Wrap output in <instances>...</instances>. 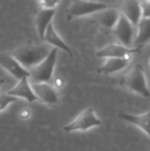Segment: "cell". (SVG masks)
<instances>
[{"label":"cell","mask_w":150,"mask_h":151,"mask_svg":"<svg viewBox=\"0 0 150 151\" xmlns=\"http://www.w3.org/2000/svg\"><path fill=\"white\" fill-rule=\"evenodd\" d=\"M31 85L34 95L42 103L50 105L57 104L58 96L50 83H31Z\"/></svg>","instance_id":"cell-10"},{"label":"cell","mask_w":150,"mask_h":151,"mask_svg":"<svg viewBox=\"0 0 150 151\" xmlns=\"http://www.w3.org/2000/svg\"><path fill=\"white\" fill-rule=\"evenodd\" d=\"M114 34L122 45L130 48L135 40V27L121 13L120 18L114 27Z\"/></svg>","instance_id":"cell-7"},{"label":"cell","mask_w":150,"mask_h":151,"mask_svg":"<svg viewBox=\"0 0 150 151\" xmlns=\"http://www.w3.org/2000/svg\"><path fill=\"white\" fill-rule=\"evenodd\" d=\"M140 52L139 48H128L122 44H108L102 50L96 52L97 58H121L132 57L133 54Z\"/></svg>","instance_id":"cell-8"},{"label":"cell","mask_w":150,"mask_h":151,"mask_svg":"<svg viewBox=\"0 0 150 151\" xmlns=\"http://www.w3.org/2000/svg\"><path fill=\"white\" fill-rule=\"evenodd\" d=\"M59 1L57 0H40L37 2L41 9L46 10H56V7L59 4Z\"/></svg>","instance_id":"cell-19"},{"label":"cell","mask_w":150,"mask_h":151,"mask_svg":"<svg viewBox=\"0 0 150 151\" xmlns=\"http://www.w3.org/2000/svg\"><path fill=\"white\" fill-rule=\"evenodd\" d=\"M6 94L16 99H23L30 104L38 100L34 93L29 78H24L18 81V83L12 88L9 89Z\"/></svg>","instance_id":"cell-9"},{"label":"cell","mask_w":150,"mask_h":151,"mask_svg":"<svg viewBox=\"0 0 150 151\" xmlns=\"http://www.w3.org/2000/svg\"><path fill=\"white\" fill-rule=\"evenodd\" d=\"M121 13L137 27L142 19V10L140 1L127 0L121 4Z\"/></svg>","instance_id":"cell-12"},{"label":"cell","mask_w":150,"mask_h":151,"mask_svg":"<svg viewBox=\"0 0 150 151\" xmlns=\"http://www.w3.org/2000/svg\"><path fill=\"white\" fill-rule=\"evenodd\" d=\"M121 12L115 8H108L106 10L98 12L93 16V20L105 29H114L116 27Z\"/></svg>","instance_id":"cell-11"},{"label":"cell","mask_w":150,"mask_h":151,"mask_svg":"<svg viewBox=\"0 0 150 151\" xmlns=\"http://www.w3.org/2000/svg\"><path fill=\"white\" fill-rule=\"evenodd\" d=\"M132 57L121 58H108L107 61L97 68V73L101 74H111L125 69L130 63Z\"/></svg>","instance_id":"cell-14"},{"label":"cell","mask_w":150,"mask_h":151,"mask_svg":"<svg viewBox=\"0 0 150 151\" xmlns=\"http://www.w3.org/2000/svg\"><path fill=\"white\" fill-rule=\"evenodd\" d=\"M0 66L18 81L24 78H29L30 73L24 68L20 63L9 52L0 53Z\"/></svg>","instance_id":"cell-6"},{"label":"cell","mask_w":150,"mask_h":151,"mask_svg":"<svg viewBox=\"0 0 150 151\" xmlns=\"http://www.w3.org/2000/svg\"><path fill=\"white\" fill-rule=\"evenodd\" d=\"M57 58V49L52 48L49 56L37 66L29 71V81L31 83H50L52 80L56 62Z\"/></svg>","instance_id":"cell-3"},{"label":"cell","mask_w":150,"mask_h":151,"mask_svg":"<svg viewBox=\"0 0 150 151\" xmlns=\"http://www.w3.org/2000/svg\"><path fill=\"white\" fill-rule=\"evenodd\" d=\"M30 115H31V111L28 110V109H27V108H25V109H22L20 111H19V118L21 119H27L29 117H30Z\"/></svg>","instance_id":"cell-21"},{"label":"cell","mask_w":150,"mask_h":151,"mask_svg":"<svg viewBox=\"0 0 150 151\" xmlns=\"http://www.w3.org/2000/svg\"><path fill=\"white\" fill-rule=\"evenodd\" d=\"M102 125V121L95 113V110L91 107L84 110L71 123L64 127L65 133L76 131H87L92 127Z\"/></svg>","instance_id":"cell-5"},{"label":"cell","mask_w":150,"mask_h":151,"mask_svg":"<svg viewBox=\"0 0 150 151\" xmlns=\"http://www.w3.org/2000/svg\"><path fill=\"white\" fill-rule=\"evenodd\" d=\"M141 5L142 10V18L150 19V1H141Z\"/></svg>","instance_id":"cell-20"},{"label":"cell","mask_w":150,"mask_h":151,"mask_svg":"<svg viewBox=\"0 0 150 151\" xmlns=\"http://www.w3.org/2000/svg\"><path fill=\"white\" fill-rule=\"evenodd\" d=\"M149 151H150V148H149Z\"/></svg>","instance_id":"cell-24"},{"label":"cell","mask_w":150,"mask_h":151,"mask_svg":"<svg viewBox=\"0 0 150 151\" xmlns=\"http://www.w3.org/2000/svg\"><path fill=\"white\" fill-rule=\"evenodd\" d=\"M149 66H150V60H149Z\"/></svg>","instance_id":"cell-23"},{"label":"cell","mask_w":150,"mask_h":151,"mask_svg":"<svg viewBox=\"0 0 150 151\" xmlns=\"http://www.w3.org/2000/svg\"><path fill=\"white\" fill-rule=\"evenodd\" d=\"M51 50L49 44L28 43L16 48L11 54L24 68L30 71L41 64L49 56Z\"/></svg>","instance_id":"cell-1"},{"label":"cell","mask_w":150,"mask_h":151,"mask_svg":"<svg viewBox=\"0 0 150 151\" xmlns=\"http://www.w3.org/2000/svg\"><path fill=\"white\" fill-rule=\"evenodd\" d=\"M17 100L18 99L7 95L6 93L0 94V112L4 111L5 109H7L10 104L15 103Z\"/></svg>","instance_id":"cell-18"},{"label":"cell","mask_w":150,"mask_h":151,"mask_svg":"<svg viewBox=\"0 0 150 151\" xmlns=\"http://www.w3.org/2000/svg\"><path fill=\"white\" fill-rule=\"evenodd\" d=\"M137 28L138 33L134 40V44L141 46L150 41V19L142 18Z\"/></svg>","instance_id":"cell-17"},{"label":"cell","mask_w":150,"mask_h":151,"mask_svg":"<svg viewBox=\"0 0 150 151\" xmlns=\"http://www.w3.org/2000/svg\"><path fill=\"white\" fill-rule=\"evenodd\" d=\"M118 116L120 119L138 127L140 129L144 131L150 138V109L146 113L141 115H132L124 111H120Z\"/></svg>","instance_id":"cell-13"},{"label":"cell","mask_w":150,"mask_h":151,"mask_svg":"<svg viewBox=\"0 0 150 151\" xmlns=\"http://www.w3.org/2000/svg\"><path fill=\"white\" fill-rule=\"evenodd\" d=\"M4 81H4V79H2V78H0V88H1V87H2V86L4 85Z\"/></svg>","instance_id":"cell-22"},{"label":"cell","mask_w":150,"mask_h":151,"mask_svg":"<svg viewBox=\"0 0 150 151\" xmlns=\"http://www.w3.org/2000/svg\"><path fill=\"white\" fill-rule=\"evenodd\" d=\"M43 41L45 42H47V44H49V45H52L57 49L63 50L64 51L67 52L70 56L72 55V50H70L69 46L57 35V33L56 32L52 23L48 27V28H47V30L45 32L44 37H43Z\"/></svg>","instance_id":"cell-16"},{"label":"cell","mask_w":150,"mask_h":151,"mask_svg":"<svg viewBox=\"0 0 150 151\" xmlns=\"http://www.w3.org/2000/svg\"><path fill=\"white\" fill-rule=\"evenodd\" d=\"M56 13V10L41 9L35 18V26L39 35V37L43 41V37L48 27L52 23V19Z\"/></svg>","instance_id":"cell-15"},{"label":"cell","mask_w":150,"mask_h":151,"mask_svg":"<svg viewBox=\"0 0 150 151\" xmlns=\"http://www.w3.org/2000/svg\"><path fill=\"white\" fill-rule=\"evenodd\" d=\"M119 84L121 87L139 94L143 97H150V91L144 73V68L141 65H135L126 74H125Z\"/></svg>","instance_id":"cell-2"},{"label":"cell","mask_w":150,"mask_h":151,"mask_svg":"<svg viewBox=\"0 0 150 151\" xmlns=\"http://www.w3.org/2000/svg\"><path fill=\"white\" fill-rule=\"evenodd\" d=\"M108 4L102 2L93 1H72L66 9V17L68 20L82 17L88 14H95L98 12L108 9Z\"/></svg>","instance_id":"cell-4"}]
</instances>
